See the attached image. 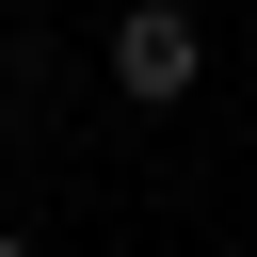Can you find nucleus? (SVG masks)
Wrapping results in <instances>:
<instances>
[{
    "mask_svg": "<svg viewBox=\"0 0 257 257\" xmlns=\"http://www.w3.org/2000/svg\"><path fill=\"white\" fill-rule=\"evenodd\" d=\"M193 64H209V32H193L177 0H128V16H112V96H128V112H177Z\"/></svg>",
    "mask_w": 257,
    "mask_h": 257,
    "instance_id": "nucleus-1",
    "label": "nucleus"
},
{
    "mask_svg": "<svg viewBox=\"0 0 257 257\" xmlns=\"http://www.w3.org/2000/svg\"><path fill=\"white\" fill-rule=\"evenodd\" d=\"M0 257H32V241H16V225H0Z\"/></svg>",
    "mask_w": 257,
    "mask_h": 257,
    "instance_id": "nucleus-2",
    "label": "nucleus"
}]
</instances>
